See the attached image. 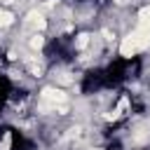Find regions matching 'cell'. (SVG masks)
<instances>
[{
	"mask_svg": "<svg viewBox=\"0 0 150 150\" xmlns=\"http://www.w3.org/2000/svg\"><path fill=\"white\" fill-rule=\"evenodd\" d=\"M138 49H143V45H141V40H138V35L136 33H129L124 40H122V45H120V54L122 56H134Z\"/></svg>",
	"mask_w": 150,
	"mask_h": 150,
	"instance_id": "obj_1",
	"label": "cell"
},
{
	"mask_svg": "<svg viewBox=\"0 0 150 150\" xmlns=\"http://www.w3.org/2000/svg\"><path fill=\"white\" fill-rule=\"evenodd\" d=\"M40 96H42V101L49 103L52 108H56L59 103H66V94H63L61 89H54V87H45Z\"/></svg>",
	"mask_w": 150,
	"mask_h": 150,
	"instance_id": "obj_2",
	"label": "cell"
},
{
	"mask_svg": "<svg viewBox=\"0 0 150 150\" xmlns=\"http://www.w3.org/2000/svg\"><path fill=\"white\" fill-rule=\"evenodd\" d=\"M26 23H28L33 30H45V26H47L45 16L38 14V12H28V14H26Z\"/></svg>",
	"mask_w": 150,
	"mask_h": 150,
	"instance_id": "obj_3",
	"label": "cell"
},
{
	"mask_svg": "<svg viewBox=\"0 0 150 150\" xmlns=\"http://www.w3.org/2000/svg\"><path fill=\"white\" fill-rule=\"evenodd\" d=\"M134 33L138 35V40H141V45H143V47H148V45H150V23H138V28H136Z\"/></svg>",
	"mask_w": 150,
	"mask_h": 150,
	"instance_id": "obj_4",
	"label": "cell"
},
{
	"mask_svg": "<svg viewBox=\"0 0 150 150\" xmlns=\"http://www.w3.org/2000/svg\"><path fill=\"white\" fill-rule=\"evenodd\" d=\"M12 21H14L12 12H7V9H0V28H2V26H9Z\"/></svg>",
	"mask_w": 150,
	"mask_h": 150,
	"instance_id": "obj_5",
	"label": "cell"
},
{
	"mask_svg": "<svg viewBox=\"0 0 150 150\" xmlns=\"http://www.w3.org/2000/svg\"><path fill=\"white\" fill-rule=\"evenodd\" d=\"M87 45H89V33H80L77 40H75V47H77V49H84Z\"/></svg>",
	"mask_w": 150,
	"mask_h": 150,
	"instance_id": "obj_6",
	"label": "cell"
},
{
	"mask_svg": "<svg viewBox=\"0 0 150 150\" xmlns=\"http://www.w3.org/2000/svg\"><path fill=\"white\" fill-rule=\"evenodd\" d=\"M28 45H30V49H42V45H45V38L35 33V35L30 38V42H28Z\"/></svg>",
	"mask_w": 150,
	"mask_h": 150,
	"instance_id": "obj_7",
	"label": "cell"
},
{
	"mask_svg": "<svg viewBox=\"0 0 150 150\" xmlns=\"http://www.w3.org/2000/svg\"><path fill=\"white\" fill-rule=\"evenodd\" d=\"M138 23H150V7H143L138 12Z\"/></svg>",
	"mask_w": 150,
	"mask_h": 150,
	"instance_id": "obj_8",
	"label": "cell"
},
{
	"mask_svg": "<svg viewBox=\"0 0 150 150\" xmlns=\"http://www.w3.org/2000/svg\"><path fill=\"white\" fill-rule=\"evenodd\" d=\"M12 148V134L7 131L5 136H2V141H0V150H9Z\"/></svg>",
	"mask_w": 150,
	"mask_h": 150,
	"instance_id": "obj_9",
	"label": "cell"
},
{
	"mask_svg": "<svg viewBox=\"0 0 150 150\" xmlns=\"http://www.w3.org/2000/svg\"><path fill=\"white\" fill-rule=\"evenodd\" d=\"M30 73H33L35 77H40V75H42V66H40V63H30Z\"/></svg>",
	"mask_w": 150,
	"mask_h": 150,
	"instance_id": "obj_10",
	"label": "cell"
},
{
	"mask_svg": "<svg viewBox=\"0 0 150 150\" xmlns=\"http://www.w3.org/2000/svg\"><path fill=\"white\" fill-rule=\"evenodd\" d=\"M127 108H129V98H127V96H122V98H120V103H117V110L122 112V110H127Z\"/></svg>",
	"mask_w": 150,
	"mask_h": 150,
	"instance_id": "obj_11",
	"label": "cell"
},
{
	"mask_svg": "<svg viewBox=\"0 0 150 150\" xmlns=\"http://www.w3.org/2000/svg\"><path fill=\"white\" fill-rule=\"evenodd\" d=\"M103 117H105L108 122H112V120H117V117H120V110H112V112H105Z\"/></svg>",
	"mask_w": 150,
	"mask_h": 150,
	"instance_id": "obj_12",
	"label": "cell"
},
{
	"mask_svg": "<svg viewBox=\"0 0 150 150\" xmlns=\"http://www.w3.org/2000/svg\"><path fill=\"white\" fill-rule=\"evenodd\" d=\"M103 38H105V40H112V33H110L108 28H103Z\"/></svg>",
	"mask_w": 150,
	"mask_h": 150,
	"instance_id": "obj_13",
	"label": "cell"
},
{
	"mask_svg": "<svg viewBox=\"0 0 150 150\" xmlns=\"http://www.w3.org/2000/svg\"><path fill=\"white\" fill-rule=\"evenodd\" d=\"M2 2H5V5H12V2H14V0H2Z\"/></svg>",
	"mask_w": 150,
	"mask_h": 150,
	"instance_id": "obj_14",
	"label": "cell"
}]
</instances>
